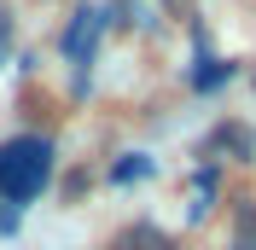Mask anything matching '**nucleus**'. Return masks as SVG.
Returning a JSON list of instances; mask_svg holds the SVG:
<instances>
[{
  "label": "nucleus",
  "instance_id": "1",
  "mask_svg": "<svg viewBox=\"0 0 256 250\" xmlns=\"http://www.w3.org/2000/svg\"><path fill=\"white\" fill-rule=\"evenodd\" d=\"M47 174H52V140L18 134V140L0 146V204L6 210H24L35 192L47 186Z\"/></svg>",
  "mask_w": 256,
  "mask_h": 250
},
{
  "label": "nucleus",
  "instance_id": "2",
  "mask_svg": "<svg viewBox=\"0 0 256 250\" xmlns=\"http://www.w3.org/2000/svg\"><path fill=\"white\" fill-rule=\"evenodd\" d=\"M227 250H256V204H239L233 210V244Z\"/></svg>",
  "mask_w": 256,
  "mask_h": 250
},
{
  "label": "nucleus",
  "instance_id": "3",
  "mask_svg": "<svg viewBox=\"0 0 256 250\" xmlns=\"http://www.w3.org/2000/svg\"><path fill=\"white\" fill-rule=\"evenodd\" d=\"M94 30H99V12H76V24H70V35H64V47L82 58V52L94 47Z\"/></svg>",
  "mask_w": 256,
  "mask_h": 250
},
{
  "label": "nucleus",
  "instance_id": "4",
  "mask_svg": "<svg viewBox=\"0 0 256 250\" xmlns=\"http://www.w3.org/2000/svg\"><path fill=\"white\" fill-rule=\"evenodd\" d=\"M146 169H152L146 157H134V163H116V180H134V174H146Z\"/></svg>",
  "mask_w": 256,
  "mask_h": 250
},
{
  "label": "nucleus",
  "instance_id": "5",
  "mask_svg": "<svg viewBox=\"0 0 256 250\" xmlns=\"http://www.w3.org/2000/svg\"><path fill=\"white\" fill-rule=\"evenodd\" d=\"M6 35H12V24H6V0H0V52H6Z\"/></svg>",
  "mask_w": 256,
  "mask_h": 250
},
{
  "label": "nucleus",
  "instance_id": "6",
  "mask_svg": "<svg viewBox=\"0 0 256 250\" xmlns=\"http://www.w3.org/2000/svg\"><path fill=\"white\" fill-rule=\"evenodd\" d=\"M163 6H169V12H186V6H192V0H163Z\"/></svg>",
  "mask_w": 256,
  "mask_h": 250
}]
</instances>
